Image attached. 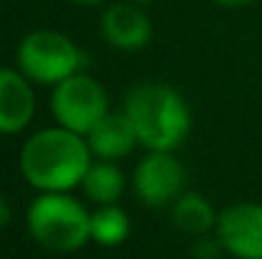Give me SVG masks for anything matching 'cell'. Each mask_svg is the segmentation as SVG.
I'll return each mask as SVG.
<instances>
[{"mask_svg":"<svg viewBox=\"0 0 262 259\" xmlns=\"http://www.w3.org/2000/svg\"><path fill=\"white\" fill-rule=\"evenodd\" d=\"M92 163L87 137L59 125L33 132L20 148V173L41 193H69Z\"/></svg>","mask_w":262,"mask_h":259,"instance_id":"obj_1","label":"cell"},{"mask_svg":"<svg viewBox=\"0 0 262 259\" xmlns=\"http://www.w3.org/2000/svg\"><path fill=\"white\" fill-rule=\"evenodd\" d=\"M122 112L148 153H173L191 132V109L173 86L138 84L125 97Z\"/></svg>","mask_w":262,"mask_h":259,"instance_id":"obj_2","label":"cell"},{"mask_svg":"<svg viewBox=\"0 0 262 259\" xmlns=\"http://www.w3.org/2000/svg\"><path fill=\"white\" fill-rule=\"evenodd\" d=\"M92 214L69 193H41L31 201L26 224L31 237L49 252L69 254L92 239Z\"/></svg>","mask_w":262,"mask_h":259,"instance_id":"obj_3","label":"cell"},{"mask_svg":"<svg viewBox=\"0 0 262 259\" xmlns=\"http://www.w3.org/2000/svg\"><path fill=\"white\" fill-rule=\"evenodd\" d=\"M18 69L33 82L56 86L84 69V51L59 31H33L18 43Z\"/></svg>","mask_w":262,"mask_h":259,"instance_id":"obj_4","label":"cell"},{"mask_svg":"<svg viewBox=\"0 0 262 259\" xmlns=\"http://www.w3.org/2000/svg\"><path fill=\"white\" fill-rule=\"evenodd\" d=\"M107 112H110V99L104 86L84 72L69 77L51 91V114L56 125L82 137H87Z\"/></svg>","mask_w":262,"mask_h":259,"instance_id":"obj_5","label":"cell"},{"mask_svg":"<svg viewBox=\"0 0 262 259\" xmlns=\"http://www.w3.org/2000/svg\"><path fill=\"white\" fill-rule=\"evenodd\" d=\"M186 171L173 153H148L133 173V188L140 203L163 208L183 193Z\"/></svg>","mask_w":262,"mask_h":259,"instance_id":"obj_6","label":"cell"},{"mask_svg":"<svg viewBox=\"0 0 262 259\" xmlns=\"http://www.w3.org/2000/svg\"><path fill=\"white\" fill-rule=\"evenodd\" d=\"M214 231L234 259H262V203L239 201L222 208Z\"/></svg>","mask_w":262,"mask_h":259,"instance_id":"obj_7","label":"cell"},{"mask_svg":"<svg viewBox=\"0 0 262 259\" xmlns=\"http://www.w3.org/2000/svg\"><path fill=\"white\" fill-rule=\"evenodd\" d=\"M102 36L107 38L110 46L120 51H140L150 43L153 23L143 10V5L122 0L112 3L102 13Z\"/></svg>","mask_w":262,"mask_h":259,"instance_id":"obj_8","label":"cell"},{"mask_svg":"<svg viewBox=\"0 0 262 259\" xmlns=\"http://www.w3.org/2000/svg\"><path fill=\"white\" fill-rule=\"evenodd\" d=\"M33 82L20 69L0 66V135L23 132L36 114Z\"/></svg>","mask_w":262,"mask_h":259,"instance_id":"obj_9","label":"cell"},{"mask_svg":"<svg viewBox=\"0 0 262 259\" xmlns=\"http://www.w3.org/2000/svg\"><path fill=\"white\" fill-rule=\"evenodd\" d=\"M89 150L97 160H120L135 150L138 135L125 112H107L87 135Z\"/></svg>","mask_w":262,"mask_h":259,"instance_id":"obj_10","label":"cell"},{"mask_svg":"<svg viewBox=\"0 0 262 259\" xmlns=\"http://www.w3.org/2000/svg\"><path fill=\"white\" fill-rule=\"evenodd\" d=\"M171 219L178 231L188 237H206L211 229H216L219 214L211 208V203L201 193H181L171 203Z\"/></svg>","mask_w":262,"mask_h":259,"instance_id":"obj_11","label":"cell"},{"mask_svg":"<svg viewBox=\"0 0 262 259\" xmlns=\"http://www.w3.org/2000/svg\"><path fill=\"white\" fill-rule=\"evenodd\" d=\"M82 188L89 201L97 206L117 203L125 193V173L112 160H94L82 180Z\"/></svg>","mask_w":262,"mask_h":259,"instance_id":"obj_12","label":"cell"},{"mask_svg":"<svg viewBox=\"0 0 262 259\" xmlns=\"http://www.w3.org/2000/svg\"><path fill=\"white\" fill-rule=\"evenodd\" d=\"M89 231L92 242H97L99 247H120L130 237V216L117 203L97 206L92 211Z\"/></svg>","mask_w":262,"mask_h":259,"instance_id":"obj_13","label":"cell"},{"mask_svg":"<svg viewBox=\"0 0 262 259\" xmlns=\"http://www.w3.org/2000/svg\"><path fill=\"white\" fill-rule=\"evenodd\" d=\"M191 252H193L196 259H219L222 254H227L216 234L214 237H209V234L206 237H196V244H193Z\"/></svg>","mask_w":262,"mask_h":259,"instance_id":"obj_14","label":"cell"},{"mask_svg":"<svg viewBox=\"0 0 262 259\" xmlns=\"http://www.w3.org/2000/svg\"><path fill=\"white\" fill-rule=\"evenodd\" d=\"M8 221H10V203L0 196V229L8 226Z\"/></svg>","mask_w":262,"mask_h":259,"instance_id":"obj_15","label":"cell"},{"mask_svg":"<svg viewBox=\"0 0 262 259\" xmlns=\"http://www.w3.org/2000/svg\"><path fill=\"white\" fill-rule=\"evenodd\" d=\"M216 5H224V8H245V5H250V3H255V0H214Z\"/></svg>","mask_w":262,"mask_h":259,"instance_id":"obj_16","label":"cell"},{"mask_svg":"<svg viewBox=\"0 0 262 259\" xmlns=\"http://www.w3.org/2000/svg\"><path fill=\"white\" fill-rule=\"evenodd\" d=\"M77 5H102L104 0H74Z\"/></svg>","mask_w":262,"mask_h":259,"instance_id":"obj_17","label":"cell"},{"mask_svg":"<svg viewBox=\"0 0 262 259\" xmlns=\"http://www.w3.org/2000/svg\"><path fill=\"white\" fill-rule=\"evenodd\" d=\"M130 3H138V5H148V3H153V0H130Z\"/></svg>","mask_w":262,"mask_h":259,"instance_id":"obj_18","label":"cell"}]
</instances>
